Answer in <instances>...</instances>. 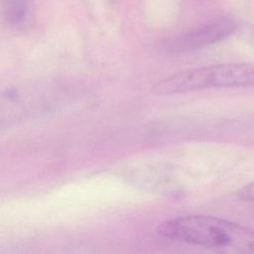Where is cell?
I'll return each mask as SVG.
<instances>
[{
	"label": "cell",
	"instance_id": "6da1fadb",
	"mask_svg": "<svg viewBox=\"0 0 254 254\" xmlns=\"http://www.w3.org/2000/svg\"><path fill=\"white\" fill-rule=\"evenodd\" d=\"M158 233L166 239L236 253H254V229L209 215H185L164 221Z\"/></svg>",
	"mask_w": 254,
	"mask_h": 254
},
{
	"label": "cell",
	"instance_id": "7a4b0ae2",
	"mask_svg": "<svg viewBox=\"0 0 254 254\" xmlns=\"http://www.w3.org/2000/svg\"><path fill=\"white\" fill-rule=\"evenodd\" d=\"M254 85V63L196 67L171 74L153 86L156 94L170 95L214 87Z\"/></svg>",
	"mask_w": 254,
	"mask_h": 254
},
{
	"label": "cell",
	"instance_id": "3957f363",
	"mask_svg": "<svg viewBox=\"0 0 254 254\" xmlns=\"http://www.w3.org/2000/svg\"><path fill=\"white\" fill-rule=\"evenodd\" d=\"M236 29V23L229 18H221L196 29L169 38L162 43L167 54H184L211 46L228 38Z\"/></svg>",
	"mask_w": 254,
	"mask_h": 254
},
{
	"label": "cell",
	"instance_id": "277c9868",
	"mask_svg": "<svg viewBox=\"0 0 254 254\" xmlns=\"http://www.w3.org/2000/svg\"><path fill=\"white\" fill-rule=\"evenodd\" d=\"M31 13V0H3L1 15L11 26H23Z\"/></svg>",
	"mask_w": 254,
	"mask_h": 254
},
{
	"label": "cell",
	"instance_id": "5b68a950",
	"mask_svg": "<svg viewBox=\"0 0 254 254\" xmlns=\"http://www.w3.org/2000/svg\"><path fill=\"white\" fill-rule=\"evenodd\" d=\"M236 197L242 201L254 202V182L241 188L236 192Z\"/></svg>",
	"mask_w": 254,
	"mask_h": 254
}]
</instances>
